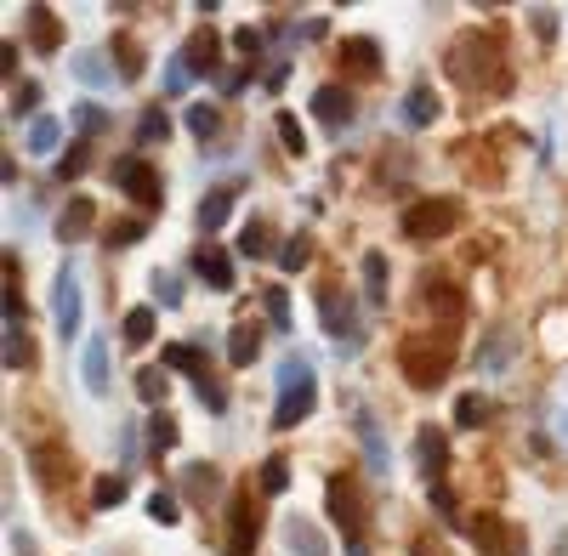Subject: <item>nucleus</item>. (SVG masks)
Here are the masks:
<instances>
[{
  "mask_svg": "<svg viewBox=\"0 0 568 556\" xmlns=\"http://www.w3.org/2000/svg\"><path fill=\"white\" fill-rule=\"evenodd\" d=\"M455 222H461V205H455V199H415V205L404 210V233L421 239V244L455 233Z\"/></svg>",
  "mask_w": 568,
  "mask_h": 556,
  "instance_id": "obj_1",
  "label": "nucleus"
},
{
  "mask_svg": "<svg viewBox=\"0 0 568 556\" xmlns=\"http://www.w3.org/2000/svg\"><path fill=\"white\" fill-rule=\"evenodd\" d=\"M358 443H364V454H370V471H375V477H387L392 454H387V437H381V420H375L370 409H358Z\"/></svg>",
  "mask_w": 568,
  "mask_h": 556,
  "instance_id": "obj_10",
  "label": "nucleus"
},
{
  "mask_svg": "<svg viewBox=\"0 0 568 556\" xmlns=\"http://www.w3.org/2000/svg\"><path fill=\"white\" fill-rule=\"evenodd\" d=\"M137 392H142V403H154V409H160L171 386H165V375H160V369H142V375H137Z\"/></svg>",
  "mask_w": 568,
  "mask_h": 556,
  "instance_id": "obj_32",
  "label": "nucleus"
},
{
  "mask_svg": "<svg viewBox=\"0 0 568 556\" xmlns=\"http://www.w3.org/2000/svg\"><path fill=\"white\" fill-rule=\"evenodd\" d=\"M415 454H421V471L438 483L449 471V443H444V432L438 426H421V437H415Z\"/></svg>",
  "mask_w": 568,
  "mask_h": 556,
  "instance_id": "obj_12",
  "label": "nucleus"
},
{
  "mask_svg": "<svg viewBox=\"0 0 568 556\" xmlns=\"http://www.w3.org/2000/svg\"><path fill=\"white\" fill-rule=\"evenodd\" d=\"M262 307H267V318H273L279 330H290V296H284V290H267Z\"/></svg>",
  "mask_w": 568,
  "mask_h": 556,
  "instance_id": "obj_41",
  "label": "nucleus"
},
{
  "mask_svg": "<svg viewBox=\"0 0 568 556\" xmlns=\"http://www.w3.org/2000/svg\"><path fill=\"white\" fill-rule=\"evenodd\" d=\"M137 137L148 142V148H160V142L171 137V120H165L160 108H154V114H142V125H137Z\"/></svg>",
  "mask_w": 568,
  "mask_h": 556,
  "instance_id": "obj_30",
  "label": "nucleus"
},
{
  "mask_svg": "<svg viewBox=\"0 0 568 556\" xmlns=\"http://www.w3.org/2000/svg\"><path fill=\"white\" fill-rule=\"evenodd\" d=\"M438 120V91L432 86H415L404 97V125H432Z\"/></svg>",
  "mask_w": 568,
  "mask_h": 556,
  "instance_id": "obj_17",
  "label": "nucleus"
},
{
  "mask_svg": "<svg viewBox=\"0 0 568 556\" xmlns=\"http://www.w3.org/2000/svg\"><path fill=\"white\" fill-rule=\"evenodd\" d=\"M29 35H35L40 52H52V46H63V23H57L46 6H35V12H29Z\"/></svg>",
  "mask_w": 568,
  "mask_h": 556,
  "instance_id": "obj_20",
  "label": "nucleus"
},
{
  "mask_svg": "<svg viewBox=\"0 0 568 556\" xmlns=\"http://www.w3.org/2000/svg\"><path fill=\"white\" fill-rule=\"evenodd\" d=\"M284 539H290V551L296 556H330V545H324V534H313L302 517H290L284 522Z\"/></svg>",
  "mask_w": 568,
  "mask_h": 556,
  "instance_id": "obj_16",
  "label": "nucleus"
},
{
  "mask_svg": "<svg viewBox=\"0 0 568 556\" xmlns=\"http://www.w3.org/2000/svg\"><path fill=\"white\" fill-rule=\"evenodd\" d=\"M142 233H148V227H142L137 216H125V222H114V227H108V244H114V250H125V244H137Z\"/></svg>",
  "mask_w": 568,
  "mask_h": 556,
  "instance_id": "obj_36",
  "label": "nucleus"
},
{
  "mask_svg": "<svg viewBox=\"0 0 568 556\" xmlns=\"http://www.w3.org/2000/svg\"><path fill=\"white\" fill-rule=\"evenodd\" d=\"M57 137H63V131H57V120H29V154H57Z\"/></svg>",
  "mask_w": 568,
  "mask_h": 556,
  "instance_id": "obj_24",
  "label": "nucleus"
},
{
  "mask_svg": "<svg viewBox=\"0 0 568 556\" xmlns=\"http://www.w3.org/2000/svg\"><path fill=\"white\" fill-rule=\"evenodd\" d=\"M165 369H188V375H205V352L199 347H165Z\"/></svg>",
  "mask_w": 568,
  "mask_h": 556,
  "instance_id": "obj_26",
  "label": "nucleus"
},
{
  "mask_svg": "<svg viewBox=\"0 0 568 556\" xmlns=\"http://www.w3.org/2000/svg\"><path fill=\"white\" fill-rule=\"evenodd\" d=\"M239 250H245V256H267V222H245V233H239Z\"/></svg>",
  "mask_w": 568,
  "mask_h": 556,
  "instance_id": "obj_38",
  "label": "nucleus"
},
{
  "mask_svg": "<svg viewBox=\"0 0 568 556\" xmlns=\"http://www.w3.org/2000/svg\"><path fill=\"white\" fill-rule=\"evenodd\" d=\"M12 69H18V46L6 40V46H0V74H12Z\"/></svg>",
  "mask_w": 568,
  "mask_h": 556,
  "instance_id": "obj_49",
  "label": "nucleus"
},
{
  "mask_svg": "<svg viewBox=\"0 0 568 556\" xmlns=\"http://www.w3.org/2000/svg\"><path fill=\"white\" fill-rule=\"evenodd\" d=\"M148 517L171 528V522H182V511H177V500H171V494H148Z\"/></svg>",
  "mask_w": 568,
  "mask_h": 556,
  "instance_id": "obj_40",
  "label": "nucleus"
},
{
  "mask_svg": "<svg viewBox=\"0 0 568 556\" xmlns=\"http://www.w3.org/2000/svg\"><path fill=\"white\" fill-rule=\"evenodd\" d=\"M91 500L103 505V511H108V505H120V500H125V477H97V488H91Z\"/></svg>",
  "mask_w": 568,
  "mask_h": 556,
  "instance_id": "obj_37",
  "label": "nucleus"
},
{
  "mask_svg": "<svg viewBox=\"0 0 568 556\" xmlns=\"http://www.w3.org/2000/svg\"><path fill=\"white\" fill-rule=\"evenodd\" d=\"M80 375H86L91 392H108V347H103V335H91V347L80 352Z\"/></svg>",
  "mask_w": 568,
  "mask_h": 556,
  "instance_id": "obj_15",
  "label": "nucleus"
},
{
  "mask_svg": "<svg viewBox=\"0 0 568 556\" xmlns=\"http://www.w3.org/2000/svg\"><path fill=\"white\" fill-rule=\"evenodd\" d=\"M233 46H239L245 57H256V52H262V35H256V29H239V35H233Z\"/></svg>",
  "mask_w": 568,
  "mask_h": 556,
  "instance_id": "obj_46",
  "label": "nucleus"
},
{
  "mask_svg": "<svg viewBox=\"0 0 568 556\" xmlns=\"http://www.w3.org/2000/svg\"><path fill=\"white\" fill-rule=\"evenodd\" d=\"M125 341H131V347H148V341H154V307H131V313H125Z\"/></svg>",
  "mask_w": 568,
  "mask_h": 556,
  "instance_id": "obj_22",
  "label": "nucleus"
},
{
  "mask_svg": "<svg viewBox=\"0 0 568 556\" xmlns=\"http://www.w3.org/2000/svg\"><path fill=\"white\" fill-rule=\"evenodd\" d=\"M194 273L211 284V290H233V256L216 250V244H199L194 250Z\"/></svg>",
  "mask_w": 568,
  "mask_h": 556,
  "instance_id": "obj_8",
  "label": "nucleus"
},
{
  "mask_svg": "<svg viewBox=\"0 0 568 556\" xmlns=\"http://www.w3.org/2000/svg\"><path fill=\"white\" fill-rule=\"evenodd\" d=\"M91 222H97V210H91V199L80 193V199H69V205H63V216H57V239H63V244H80L91 233Z\"/></svg>",
  "mask_w": 568,
  "mask_h": 556,
  "instance_id": "obj_11",
  "label": "nucleus"
},
{
  "mask_svg": "<svg viewBox=\"0 0 568 556\" xmlns=\"http://www.w3.org/2000/svg\"><path fill=\"white\" fill-rule=\"evenodd\" d=\"M279 267H284V273H302V267H307V233H290V239H284Z\"/></svg>",
  "mask_w": 568,
  "mask_h": 556,
  "instance_id": "obj_29",
  "label": "nucleus"
},
{
  "mask_svg": "<svg viewBox=\"0 0 568 556\" xmlns=\"http://www.w3.org/2000/svg\"><path fill=\"white\" fill-rule=\"evenodd\" d=\"M313 114H319L324 125H347L353 120V91L347 86H319L313 91Z\"/></svg>",
  "mask_w": 568,
  "mask_h": 556,
  "instance_id": "obj_13",
  "label": "nucleus"
},
{
  "mask_svg": "<svg viewBox=\"0 0 568 556\" xmlns=\"http://www.w3.org/2000/svg\"><path fill=\"white\" fill-rule=\"evenodd\" d=\"M188 131H194V137H216V108L211 103H188Z\"/></svg>",
  "mask_w": 568,
  "mask_h": 556,
  "instance_id": "obj_34",
  "label": "nucleus"
},
{
  "mask_svg": "<svg viewBox=\"0 0 568 556\" xmlns=\"http://www.w3.org/2000/svg\"><path fill=\"white\" fill-rule=\"evenodd\" d=\"M52 313H57V335H80V273H74V267L57 273Z\"/></svg>",
  "mask_w": 568,
  "mask_h": 556,
  "instance_id": "obj_4",
  "label": "nucleus"
},
{
  "mask_svg": "<svg viewBox=\"0 0 568 556\" xmlns=\"http://www.w3.org/2000/svg\"><path fill=\"white\" fill-rule=\"evenodd\" d=\"M256 352H262V335L250 330V324H239L233 341H228V364L233 369H250V364H256Z\"/></svg>",
  "mask_w": 568,
  "mask_h": 556,
  "instance_id": "obj_19",
  "label": "nucleus"
},
{
  "mask_svg": "<svg viewBox=\"0 0 568 556\" xmlns=\"http://www.w3.org/2000/svg\"><path fill=\"white\" fill-rule=\"evenodd\" d=\"M432 505H438L444 517H449V511H455V500H449V488H444V483H432Z\"/></svg>",
  "mask_w": 568,
  "mask_h": 556,
  "instance_id": "obj_48",
  "label": "nucleus"
},
{
  "mask_svg": "<svg viewBox=\"0 0 568 556\" xmlns=\"http://www.w3.org/2000/svg\"><path fill=\"white\" fill-rule=\"evenodd\" d=\"M398 364H404V375L421 386V392H432V386L449 375V347H444V341H404Z\"/></svg>",
  "mask_w": 568,
  "mask_h": 556,
  "instance_id": "obj_2",
  "label": "nucleus"
},
{
  "mask_svg": "<svg viewBox=\"0 0 568 556\" xmlns=\"http://www.w3.org/2000/svg\"><path fill=\"white\" fill-rule=\"evenodd\" d=\"M86 159H91V148H86V142H80V148H69V154L57 159V176H63V182H74V176L86 171Z\"/></svg>",
  "mask_w": 568,
  "mask_h": 556,
  "instance_id": "obj_39",
  "label": "nucleus"
},
{
  "mask_svg": "<svg viewBox=\"0 0 568 556\" xmlns=\"http://www.w3.org/2000/svg\"><path fill=\"white\" fill-rule=\"evenodd\" d=\"M313 307H319L324 330L347 347V341H353V301H347V290H313Z\"/></svg>",
  "mask_w": 568,
  "mask_h": 556,
  "instance_id": "obj_6",
  "label": "nucleus"
},
{
  "mask_svg": "<svg viewBox=\"0 0 568 556\" xmlns=\"http://www.w3.org/2000/svg\"><path fill=\"white\" fill-rule=\"evenodd\" d=\"M35 103H40V86H35V80H18V86H12V114H18V120H29V114H35Z\"/></svg>",
  "mask_w": 568,
  "mask_h": 556,
  "instance_id": "obj_33",
  "label": "nucleus"
},
{
  "mask_svg": "<svg viewBox=\"0 0 568 556\" xmlns=\"http://www.w3.org/2000/svg\"><path fill=\"white\" fill-rule=\"evenodd\" d=\"M341 57H347V69H364V74L381 69V46H375V40H364V35L347 40V46H341Z\"/></svg>",
  "mask_w": 568,
  "mask_h": 556,
  "instance_id": "obj_21",
  "label": "nucleus"
},
{
  "mask_svg": "<svg viewBox=\"0 0 568 556\" xmlns=\"http://www.w3.org/2000/svg\"><path fill=\"white\" fill-rule=\"evenodd\" d=\"M324 500H330V517L341 522V534H347V545H353V539H358V517H364L358 500H353V483H347V477H330V483H324Z\"/></svg>",
  "mask_w": 568,
  "mask_h": 556,
  "instance_id": "obj_7",
  "label": "nucleus"
},
{
  "mask_svg": "<svg viewBox=\"0 0 568 556\" xmlns=\"http://www.w3.org/2000/svg\"><path fill=\"white\" fill-rule=\"evenodd\" d=\"M273 131H279V142H284V154H307V137H302V125H296V114H273Z\"/></svg>",
  "mask_w": 568,
  "mask_h": 556,
  "instance_id": "obj_25",
  "label": "nucleus"
},
{
  "mask_svg": "<svg viewBox=\"0 0 568 556\" xmlns=\"http://www.w3.org/2000/svg\"><path fill=\"white\" fill-rule=\"evenodd\" d=\"M256 534H262V522H256V511H250L245 500L233 505V534H228V551L233 556H250L256 551Z\"/></svg>",
  "mask_w": 568,
  "mask_h": 556,
  "instance_id": "obj_14",
  "label": "nucleus"
},
{
  "mask_svg": "<svg viewBox=\"0 0 568 556\" xmlns=\"http://www.w3.org/2000/svg\"><path fill=\"white\" fill-rule=\"evenodd\" d=\"M29 358H35V347H29L23 324H6V369H29Z\"/></svg>",
  "mask_w": 568,
  "mask_h": 556,
  "instance_id": "obj_23",
  "label": "nucleus"
},
{
  "mask_svg": "<svg viewBox=\"0 0 568 556\" xmlns=\"http://www.w3.org/2000/svg\"><path fill=\"white\" fill-rule=\"evenodd\" d=\"M228 210H233V193L228 188H211V193H205V205H199V233H216V227L228 222Z\"/></svg>",
  "mask_w": 568,
  "mask_h": 556,
  "instance_id": "obj_18",
  "label": "nucleus"
},
{
  "mask_svg": "<svg viewBox=\"0 0 568 556\" xmlns=\"http://www.w3.org/2000/svg\"><path fill=\"white\" fill-rule=\"evenodd\" d=\"M114 182H120L131 199H142V205H160V193H165L148 159H120V165H114Z\"/></svg>",
  "mask_w": 568,
  "mask_h": 556,
  "instance_id": "obj_5",
  "label": "nucleus"
},
{
  "mask_svg": "<svg viewBox=\"0 0 568 556\" xmlns=\"http://www.w3.org/2000/svg\"><path fill=\"white\" fill-rule=\"evenodd\" d=\"M262 488H267V494H284V488H290V466H284V460H267V466H262Z\"/></svg>",
  "mask_w": 568,
  "mask_h": 556,
  "instance_id": "obj_42",
  "label": "nucleus"
},
{
  "mask_svg": "<svg viewBox=\"0 0 568 556\" xmlns=\"http://www.w3.org/2000/svg\"><path fill=\"white\" fill-rule=\"evenodd\" d=\"M74 74H80V80H86V86H103V80H108L103 57H80V63H74Z\"/></svg>",
  "mask_w": 568,
  "mask_h": 556,
  "instance_id": "obj_44",
  "label": "nucleus"
},
{
  "mask_svg": "<svg viewBox=\"0 0 568 556\" xmlns=\"http://www.w3.org/2000/svg\"><path fill=\"white\" fill-rule=\"evenodd\" d=\"M364 273H370V301L381 307V301H387V261H381V256H364Z\"/></svg>",
  "mask_w": 568,
  "mask_h": 556,
  "instance_id": "obj_35",
  "label": "nucleus"
},
{
  "mask_svg": "<svg viewBox=\"0 0 568 556\" xmlns=\"http://www.w3.org/2000/svg\"><path fill=\"white\" fill-rule=\"evenodd\" d=\"M148 426H154V449H171V443H177V420L171 415H154Z\"/></svg>",
  "mask_w": 568,
  "mask_h": 556,
  "instance_id": "obj_45",
  "label": "nucleus"
},
{
  "mask_svg": "<svg viewBox=\"0 0 568 556\" xmlns=\"http://www.w3.org/2000/svg\"><path fill=\"white\" fill-rule=\"evenodd\" d=\"M534 35L551 40V35H557V18H551V12H534Z\"/></svg>",
  "mask_w": 568,
  "mask_h": 556,
  "instance_id": "obj_47",
  "label": "nucleus"
},
{
  "mask_svg": "<svg viewBox=\"0 0 568 556\" xmlns=\"http://www.w3.org/2000/svg\"><path fill=\"white\" fill-rule=\"evenodd\" d=\"M114 57H120V80H137V74H142V52L131 46V35L114 40Z\"/></svg>",
  "mask_w": 568,
  "mask_h": 556,
  "instance_id": "obj_31",
  "label": "nucleus"
},
{
  "mask_svg": "<svg viewBox=\"0 0 568 556\" xmlns=\"http://www.w3.org/2000/svg\"><path fill=\"white\" fill-rule=\"evenodd\" d=\"M284 80H290V69H284V63H279V69H267V91H284Z\"/></svg>",
  "mask_w": 568,
  "mask_h": 556,
  "instance_id": "obj_51",
  "label": "nucleus"
},
{
  "mask_svg": "<svg viewBox=\"0 0 568 556\" xmlns=\"http://www.w3.org/2000/svg\"><path fill=\"white\" fill-rule=\"evenodd\" d=\"M160 301H182V290H177V278L171 273H160Z\"/></svg>",
  "mask_w": 568,
  "mask_h": 556,
  "instance_id": "obj_50",
  "label": "nucleus"
},
{
  "mask_svg": "<svg viewBox=\"0 0 568 556\" xmlns=\"http://www.w3.org/2000/svg\"><path fill=\"white\" fill-rule=\"evenodd\" d=\"M307 409H313V375H307V364H284L279 403H273V426H302Z\"/></svg>",
  "mask_w": 568,
  "mask_h": 556,
  "instance_id": "obj_3",
  "label": "nucleus"
},
{
  "mask_svg": "<svg viewBox=\"0 0 568 556\" xmlns=\"http://www.w3.org/2000/svg\"><path fill=\"white\" fill-rule=\"evenodd\" d=\"M74 125H80V131H103L108 114H103L97 103H80V108H74Z\"/></svg>",
  "mask_w": 568,
  "mask_h": 556,
  "instance_id": "obj_43",
  "label": "nucleus"
},
{
  "mask_svg": "<svg viewBox=\"0 0 568 556\" xmlns=\"http://www.w3.org/2000/svg\"><path fill=\"white\" fill-rule=\"evenodd\" d=\"M483 420H489V398L466 392V398L455 403V426H483Z\"/></svg>",
  "mask_w": 568,
  "mask_h": 556,
  "instance_id": "obj_27",
  "label": "nucleus"
},
{
  "mask_svg": "<svg viewBox=\"0 0 568 556\" xmlns=\"http://www.w3.org/2000/svg\"><path fill=\"white\" fill-rule=\"evenodd\" d=\"M472 539H478L483 551L495 556V551H500V545H506V528H500V522H495V517H472Z\"/></svg>",
  "mask_w": 568,
  "mask_h": 556,
  "instance_id": "obj_28",
  "label": "nucleus"
},
{
  "mask_svg": "<svg viewBox=\"0 0 568 556\" xmlns=\"http://www.w3.org/2000/svg\"><path fill=\"white\" fill-rule=\"evenodd\" d=\"M216 57H222V40H216V29H194V35H188V46H182V63H188V74H216Z\"/></svg>",
  "mask_w": 568,
  "mask_h": 556,
  "instance_id": "obj_9",
  "label": "nucleus"
}]
</instances>
